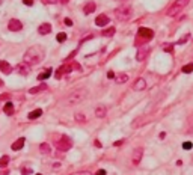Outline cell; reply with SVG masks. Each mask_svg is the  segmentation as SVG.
Here are the masks:
<instances>
[{
    "label": "cell",
    "instance_id": "4316f807",
    "mask_svg": "<svg viewBox=\"0 0 193 175\" xmlns=\"http://www.w3.org/2000/svg\"><path fill=\"white\" fill-rule=\"evenodd\" d=\"M183 72H184V74H189V72H193V62H190V64H187V65H184V67H183Z\"/></svg>",
    "mask_w": 193,
    "mask_h": 175
},
{
    "label": "cell",
    "instance_id": "ffe728a7",
    "mask_svg": "<svg viewBox=\"0 0 193 175\" xmlns=\"http://www.w3.org/2000/svg\"><path fill=\"white\" fill-rule=\"evenodd\" d=\"M95 8H97V5L94 3V2H89V3H86L85 5V15H89V14H92L94 11H95Z\"/></svg>",
    "mask_w": 193,
    "mask_h": 175
},
{
    "label": "cell",
    "instance_id": "5bb4252c",
    "mask_svg": "<svg viewBox=\"0 0 193 175\" xmlns=\"http://www.w3.org/2000/svg\"><path fill=\"white\" fill-rule=\"evenodd\" d=\"M146 88V80L143 79V77H139L136 82H134V85H133V89L134 91H143Z\"/></svg>",
    "mask_w": 193,
    "mask_h": 175
},
{
    "label": "cell",
    "instance_id": "9a60e30c",
    "mask_svg": "<svg viewBox=\"0 0 193 175\" xmlns=\"http://www.w3.org/2000/svg\"><path fill=\"white\" fill-rule=\"evenodd\" d=\"M106 115H107V107L104 104H100L95 107V116L97 118H104Z\"/></svg>",
    "mask_w": 193,
    "mask_h": 175
},
{
    "label": "cell",
    "instance_id": "603a6c76",
    "mask_svg": "<svg viewBox=\"0 0 193 175\" xmlns=\"http://www.w3.org/2000/svg\"><path fill=\"white\" fill-rule=\"evenodd\" d=\"M52 76V68H48V70H45V71H42V72H39V76H38V80H45V79H48Z\"/></svg>",
    "mask_w": 193,
    "mask_h": 175
},
{
    "label": "cell",
    "instance_id": "7402d4cb",
    "mask_svg": "<svg viewBox=\"0 0 193 175\" xmlns=\"http://www.w3.org/2000/svg\"><path fill=\"white\" fill-rule=\"evenodd\" d=\"M47 85L45 83H42V85H39V86H35V88H30L29 89V94H38V92H42V91H47Z\"/></svg>",
    "mask_w": 193,
    "mask_h": 175
},
{
    "label": "cell",
    "instance_id": "4dcf8cb0",
    "mask_svg": "<svg viewBox=\"0 0 193 175\" xmlns=\"http://www.w3.org/2000/svg\"><path fill=\"white\" fill-rule=\"evenodd\" d=\"M163 50H164V52H168V53H172L174 45H172V44H164V45H163Z\"/></svg>",
    "mask_w": 193,
    "mask_h": 175
},
{
    "label": "cell",
    "instance_id": "836d02e7",
    "mask_svg": "<svg viewBox=\"0 0 193 175\" xmlns=\"http://www.w3.org/2000/svg\"><path fill=\"white\" fill-rule=\"evenodd\" d=\"M0 100H2V101H6V100H9V94H2V95H0Z\"/></svg>",
    "mask_w": 193,
    "mask_h": 175
},
{
    "label": "cell",
    "instance_id": "cb8c5ba5",
    "mask_svg": "<svg viewBox=\"0 0 193 175\" xmlns=\"http://www.w3.org/2000/svg\"><path fill=\"white\" fill-rule=\"evenodd\" d=\"M3 110H5V113H6V115H9V116H11V115H14V104H12L11 101H8V103L5 104V109H3Z\"/></svg>",
    "mask_w": 193,
    "mask_h": 175
},
{
    "label": "cell",
    "instance_id": "8fae6325",
    "mask_svg": "<svg viewBox=\"0 0 193 175\" xmlns=\"http://www.w3.org/2000/svg\"><path fill=\"white\" fill-rule=\"evenodd\" d=\"M148 54H149V47H141L139 50H137V53H136V59L139 60V62H142V60H145L146 57H148Z\"/></svg>",
    "mask_w": 193,
    "mask_h": 175
},
{
    "label": "cell",
    "instance_id": "ee69618b",
    "mask_svg": "<svg viewBox=\"0 0 193 175\" xmlns=\"http://www.w3.org/2000/svg\"><path fill=\"white\" fill-rule=\"evenodd\" d=\"M0 86H2V80H0Z\"/></svg>",
    "mask_w": 193,
    "mask_h": 175
},
{
    "label": "cell",
    "instance_id": "d590c367",
    "mask_svg": "<svg viewBox=\"0 0 193 175\" xmlns=\"http://www.w3.org/2000/svg\"><path fill=\"white\" fill-rule=\"evenodd\" d=\"M23 3H24L26 6H32V5H33V0H23Z\"/></svg>",
    "mask_w": 193,
    "mask_h": 175
},
{
    "label": "cell",
    "instance_id": "ac0fdd59",
    "mask_svg": "<svg viewBox=\"0 0 193 175\" xmlns=\"http://www.w3.org/2000/svg\"><path fill=\"white\" fill-rule=\"evenodd\" d=\"M74 119H75L79 124H85L86 121H88L86 115H85V113H82V112H75V113H74Z\"/></svg>",
    "mask_w": 193,
    "mask_h": 175
},
{
    "label": "cell",
    "instance_id": "4fadbf2b",
    "mask_svg": "<svg viewBox=\"0 0 193 175\" xmlns=\"http://www.w3.org/2000/svg\"><path fill=\"white\" fill-rule=\"evenodd\" d=\"M95 24H97V26H100V27H103V26H107V24H109V17H107L106 14L97 15V18H95Z\"/></svg>",
    "mask_w": 193,
    "mask_h": 175
},
{
    "label": "cell",
    "instance_id": "1f68e13d",
    "mask_svg": "<svg viewBox=\"0 0 193 175\" xmlns=\"http://www.w3.org/2000/svg\"><path fill=\"white\" fill-rule=\"evenodd\" d=\"M192 146H193V143H192V142H184V143H183V148H184L186 151L192 150Z\"/></svg>",
    "mask_w": 193,
    "mask_h": 175
},
{
    "label": "cell",
    "instance_id": "6da1fadb",
    "mask_svg": "<svg viewBox=\"0 0 193 175\" xmlns=\"http://www.w3.org/2000/svg\"><path fill=\"white\" fill-rule=\"evenodd\" d=\"M45 53H44V49L41 45H32L27 49V52L24 53V62L29 64V65H36L39 62H42Z\"/></svg>",
    "mask_w": 193,
    "mask_h": 175
},
{
    "label": "cell",
    "instance_id": "e0dca14e",
    "mask_svg": "<svg viewBox=\"0 0 193 175\" xmlns=\"http://www.w3.org/2000/svg\"><path fill=\"white\" fill-rule=\"evenodd\" d=\"M38 32H39L41 35H48V33L52 32V26H50L48 23H42V24L38 27Z\"/></svg>",
    "mask_w": 193,
    "mask_h": 175
},
{
    "label": "cell",
    "instance_id": "7a4b0ae2",
    "mask_svg": "<svg viewBox=\"0 0 193 175\" xmlns=\"http://www.w3.org/2000/svg\"><path fill=\"white\" fill-rule=\"evenodd\" d=\"M88 97V89L86 88H79V89H74L71 94H68L65 97V101L64 104L65 106H75V104H80L86 100Z\"/></svg>",
    "mask_w": 193,
    "mask_h": 175
},
{
    "label": "cell",
    "instance_id": "d6a6232c",
    "mask_svg": "<svg viewBox=\"0 0 193 175\" xmlns=\"http://www.w3.org/2000/svg\"><path fill=\"white\" fill-rule=\"evenodd\" d=\"M71 175H92V174L88 172V171H79V172H72Z\"/></svg>",
    "mask_w": 193,
    "mask_h": 175
},
{
    "label": "cell",
    "instance_id": "8992f818",
    "mask_svg": "<svg viewBox=\"0 0 193 175\" xmlns=\"http://www.w3.org/2000/svg\"><path fill=\"white\" fill-rule=\"evenodd\" d=\"M56 148L59 151H68L70 148H72V140H71L70 136L67 134H62L60 139L56 140Z\"/></svg>",
    "mask_w": 193,
    "mask_h": 175
},
{
    "label": "cell",
    "instance_id": "52a82bcc",
    "mask_svg": "<svg viewBox=\"0 0 193 175\" xmlns=\"http://www.w3.org/2000/svg\"><path fill=\"white\" fill-rule=\"evenodd\" d=\"M154 38V32L151 30V29H148V27H139V36H137V39L139 41H136V44L139 45L142 41H149V39H152Z\"/></svg>",
    "mask_w": 193,
    "mask_h": 175
},
{
    "label": "cell",
    "instance_id": "8d00e7d4",
    "mask_svg": "<svg viewBox=\"0 0 193 175\" xmlns=\"http://www.w3.org/2000/svg\"><path fill=\"white\" fill-rule=\"evenodd\" d=\"M189 38H190V36H189V35H186L184 38H183V39H179V41H178V44H184V42H186V41H187Z\"/></svg>",
    "mask_w": 193,
    "mask_h": 175
},
{
    "label": "cell",
    "instance_id": "ba28073f",
    "mask_svg": "<svg viewBox=\"0 0 193 175\" xmlns=\"http://www.w3.org/2000/svg\"><path fill=\"white\" fill-rule=\"evenodd\" d=\"M151 121H152V116H151V115H142V116L136 118V119L131 122V127L139 128V127H142V125H145V124H148V122H151Z\"/></svg>",
    "mask_w": 193,
    "mask_h": 175
},
{
    "label": "cell",
    "instance_id": "f1b7e54d",
    "mask_svg": "<svg viewBox=\"0 0 193 175\" xmlns=\"http://www.w3.org/2000/svg\"><path fill=\"white\" fill-rule=\"evenodd\" d=\"M56 39H57V42H65V41H67V33H65V32H60V33H57Z\"/></svg>",
    "mask_w": 193,
    "mask_h": 175
},
{
    "label": "cell",
    "instance_id": "b9f144b4",
    "mask_svg": "<svg viewBox=\"0 0 193 175\" xmlns=\"http://www.w3.org/2000/svg\"><path fill=\"white\" fill-rule=\"evenodd\" d=\"M119 145H122V140H116L115 142V146H119Z\"/></svg>",
    "mask_w": 193,
    "mask_h": 175
},
{
    "label": "cell",
    "instance_id": "60d3db41",
    "mask_svg": "<svg viewBox=\"0 0 193 175\" xmlns=\"http://www.w3.org/2000/svg\"><path fill=\"white\" fill-rule=\"evenodd\" d=\"M94 143H95V146H97V148H101V143H100V140H95Z\"/></svg>",
    "mask_w": 193,
    "mask_h": 175
},
{
    "label": "cell",
    "instance_id": "83f0119b",
    "mask_svg": "<svg viewBox=\"0 0 193 175\" xmlns=\"http://www.w3.org/2000/svg\"><path fill=\"white\" fill-rule=\"evenodd\" d=\"M8 163H9V157H8V156L0 157V168H6V166H8Z\"/></svg>",
    "mask_w": 193,
    "mask_h": 175
},
{
    "label": "cell",
    "instance_id": "484cf974",
    "mask_svg": "<svg viewBox=\"0 0 193 175\" xmlns=\"http://www.w3.org/2000/svg\"><path fill=\"white\" fill-rule=\"evenodd\" d=\"M41 115H42V109H35L33 112L29 113V119H36V118H39Z\"/></svg>",
    "mask_w": 193,
    "mask_h": 175
},
{
    "label": "cell",
    "instance_id": "f6af8a7d",
    "mask_svg": "<svg viewBox=\"0 0 193 175\" xmlns=\"http://www.w3.org/2000/svg\"><path fill=\"white\" fill-rule=\"evenodd\" d=\"M36 175H41V174H36Z\"/></svg>",
    "mask_w": 193,
    "mask_h": 175
},
{
    "label": "cell",
    "instance_id": "d6986e66",
    "mask_svg": "<svg viewBox=\"0 0 193 175\" xmlns=\"http://www.w3.org/2000/svg\"><path fill=\"white\" fill-rule=\"evenodd\" d=\"M24 142H26V140H24V138H20L18 140H15V142L12 143V146H11V148H12L14 151H20V150L24 146Z\"/></svg>",
    "mask_w": 193,
    "mask_h": 175
},
{
    "label": "cell",
    "instance_id": "7c38bea8",
    "mask_svg": "<svg viewBox=\"0 0 193 175\" xmlns=\"http://www.w3.org/2000/svg\"><path fill=\"white\" fill-rule=\"evenodd\" d=\"M17 72L20 74V76H27V74L30 72V65H29V64H26V62L18 64V65H17Z\"/></svg>",
    "mask_w": 193,
    "mask_h": 175
},
{
    "label": "cell",
    "instance_id": "3957f363",
    "mask_svg": "<svg viewBox=\"0 0 193 175\" xmlns=\"http://www.w3.org/2000/svg\"><path fill=\"white\" fill-rule=\"evenodd\" d=\"M115 15H116L118 21H128L133 15V9H131L130 5H121L119 8H116Z\"/></svg>",
    "mask_w": 193,
    "mask_h": 175
},
{
    "label": "cell",
    "instance_id": "30bf717a",
    "mask_svg": "<svg viewBox=\"0 0 193 175\" xmlns=\"http://www.w3.org/2000/svg\"><path fill=\"white\" fill-rule=\"evenodd\" d=\"M8 27H9V30H11V32H20V30L23 29V24H21V21H20V20L12 18V20L8 23Z\"/></svg>",
    "mask_w": 193,
    "mask_h": 175
},
{
    "label": "cell",
    "instance_id": "e575fe53",
    "mask_svg": "<svg viewBox=\"0 0 193 175\" xmlns=\"http://www.w3.org/2000/svg\"><path fill=\"white\" fill-rule=\"evenodd\" d=\"M42 3H45V5H54L57 0H41Z\"/></svg>",
    "mask_w": 193,
    "mask_h": 175
},
{
    "label": "cell",
    "instance_id": "5b68a950",
    "mask_svg": "<svg viewBox=\"0 0 193 175\" xmlns=\"http://www.w3.org/2000/svg\"><path fill=\"white\" fill-rule=\"evenodd\" d=\"M80 70V65L77 64V62H67V64H64L60 68H57L56 71V79H60L64 74H68L71 71H79Z\"/></svg>",
    "mask_w": 193,
    "mask_h": 175
},
{
    "label": "cell",
    "instance_id": "44dd1931",
    "mask_svg": "<svg viewBox=\"0 0 193 175\" xmlns=\"http://www.w3.org/2000/svg\"><path fill=\"white\" fill-rule=\"evenodd\" d=\"M127 80H128V76H127L125 72L115 76V82H116L118 85H124V83H127Z\"/></svg>",
    "mask_w": 193,
    "mask_h": 175
},
{
    "label": "cell",
    "instance_id": "277c9868",
    "mask_svg": "<svg viewBox=\"0 0 193 175\" xmlns=\"http://www.w3.org/2000/svg\"><path fill=\"white\" fill-rule=\"evenodd\" d=\"M190 0H175L172 5H171V8L168 9V15L169 17H175V15H178L186 6H187V3H189Z\"/></svg>",
    "mask_w": 193,
    "mask_h": 175
},
{
    "label": "cell",
    "instance_id": "ab89813d",
    "mask_svg": "<svg viewBox=\"0 0 193 175\" xmlns=\"http://www.w3.org/2000/svg\"><path fill=\"white\" fill-rule=\"evenodd\" d=\"M95 175H106V171H104V169H98Z\"/></svg>",
    "mask_w": 193,
    "mask_h": 175
},
{
    "label": "cell",
    "instance_id": "9c48e42d",
    "mask_svg": "<svg viewBox=\"0 0 193 175\" xmlns=\"http://www.w3.org/2000/svg\"><path fill=\"white\" fill-rule=\"evenodd\" d=\"M142 157H143V148H142V146H137V148L133 151V156H131V161H133V165H139Z\"/></svg>",
    "mask_w": 193,
    "mask_h": 175
},
{
    "label": "cell",
    "instance_id": "f35d334b",
    "mask_svg": "<svg viewBox=\"0 0 193 175\" xmlns=\"http://www.w3.org/2000/svg\"><path fill=\"white\" fill-rule=\"evenodd\" d=\"M65 24H67V26H72V20H70V18H65Z\"/></svg>",
    "mask_w": 193,
    "mask_h": 175
},
{
    "label": "cell",
    "instance_id": "74e56055",
    "mask_svg": "<svg viewBox=\"0 0 193 175\" xmlns=\"http://www.w3.org/2000/svg\"><path fill=\"white\" fill-rule=\"evenodd\" d=\"M107 79H115V72H113V71H109V72H107Z\"/></svg>",
    "mask_w": 193,
    "mask_h": 175
},
{
    "label": "cell",
    "instance_id": "d4e9b609",
    "mask_svg": "<svg viewBox=\"0 0 193 175\" xmlns=\"http://www.w3.org/2000/svg\"><path fill=\"white\" fill-rule=\"evenodd\" d=\"M39 151H41L42 154H50V153H52V148H50L48 143H41V145H39Z\"/></svg>",
    "mask_w": 193,
    "mask_h": 175
},
{
    "label": "cell",
    "instance_id": "7bdbcfd3",
    "mask_svg": "<svg viewBox=\"0 0 193 175\" xmlns=\"http://www.w3.org/2000/svg\"><path fill=\"white\" fill-rule=\"evenodd\" d=\"M70 0H60V3H68Z\"/></svg>",
    "mask_w": 193,
    "mask_h": 175
},
{
    "label": "cell",
    "instance_id": "f546056e",
    "mask_svg": "<svg viewBox=\"0 0 193 175\" xmlns=\"http://www.w3.org/2000/svg\"><path fill=\"white\" fill-rule=\"evenodd\" d=\"M113 33H115V27H110V29L103 30V36H112Z\"/></svg>",
    "mask_w": 193,
    "mask_h": 175
},
{
    "label": "cell",
    "instance_id": "2e32d148",
    "mask_svg": "<svg viewBox=\"0 0 193 175\" xmlns=\"http://www.w3.org/2000/svg\"><path fill=\"white\" fill-rule=\"evenodd\" d=\"M0 71H2L3 74H11V72H12L11 64L6 62V60H0Z\"/></svg>",
    "mask_w": 193,
    "mask_h": 175
}]
</instances>
